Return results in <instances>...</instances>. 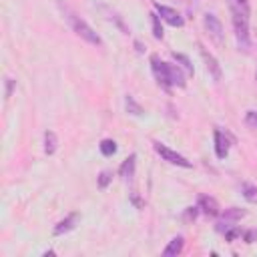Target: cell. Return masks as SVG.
Here are the masks:
<instances>
[{
    "label": "cell",
    "mask_w": 257,
    "mask_h": 257,
    "mask_svg": "<svg viewBox=\"0 0 257 257\" xmlns=\"http://www.w3.org/2000/svg\"><path fill=\"white\" fill-rule=\"evenodd\" d=\"M231 10V20H233V28H235V38H237V46L243 52H249L251 48V36H249V14L233 4H229Z\"/></svg>",
    "instance_id": "cell-1"
},
{
    "label": "cell",
    "mask_w": 257,
    "mask_h": 257,
    "mask_svg": "<svg viewBox=\"0 0 257 257\" xmlns=\"http://www.w3.org/2000/svg\"><path fill=\"white\" fill-rule=\"evenodd\" d=\"M62 12H64V18L68 20L70 28L76 32V36H80L84 42H88V44H92V46H100V44H102V38H100L84 20H80L72 10H68L66 6H62Z\"/></svg>",
    "instance_id": "cell-2"
},
{
    "label": "cell",
    "mask_w": 257,
    "mask_h": 257,
    "mask_svg": "<svg viewBox=\"0 0 257 257\" xmlns=\"http://www.w3.org/2000/svg\"><path fill=\"white\" fill-rule=\"evenodd\" d=\"M245 215H247V213H245L243 209H239V207H229V209H225V213H221V219L217 221L215 229H217L219 233H223V235H225L229 229L237 227L235 223H237V221H241Z\"/></svg>",
    "instance_id": "cell-3"
},
{
    "label": "cell",
    "mask_w": 257,
    "mask_h": 257,
    "mask_svg": "<svg viewBox=\"0 0 257 257\" xmlns=\"http://www.w3.org/2000/svg\"><path fill=\"white\" fill-rule=\"evenodd\" d=\"M151 66H153V74L157 78V82L165 88L171 90V76H169V62H163L159 58V54H151Z\"/></svg>",
    "instance_id": "cell-4"
},
{
    "label": "cell",
    "mask_w": 257,
    "mask_h": 257,
    "mask_svg": "<svg viewBox=\"0 0 257 257\" xmlns=\"http://www.w3.org/2000/svg\"><path fill=\"white\" fill-rule=\"evenodd\" d=\"M153 147H155V151L167 161V163H171V165H177V167H183V169H191L193 167V163L191 161H187L183 155H179L177 151H173V149H169L167 145H163V143H153Z\"/></svg>",
    "instance_id": "cell-5"
},
{
    "label": "cell",
    "mask_w": 257,
    "mask_h": 257,
    "mask_svg": "<svg viewBox=\"0 0 257 257\" xmlns=\"http://www.w3.org/2000/svg\"><path fill=\"white\" fill-rule=\"evenodd\" d=\"M203 24H205V30L211 36V40L217 42V44H223V24H221V20L215 14H209L207 12L203 16Z\"/></svg>",
    "instance_id": "cell-6"
},
{
    "label": "cell",
    "mask_w": 257,
    "mask_h": 257,
    "mask_svg": "<svg viewBox=\"0 0 257 257\" xmlns=\"http://www.w3.org/2000/svg\"><path fill=\"white\" fill-rule=\"evenodd\" d=\"M155 10H157V14L167 22V24H171V26H177V28H181L183 24H185V20H183V16L175 10V8H171V6H165V4H159V2H155Z\"/></svg>",
    "instance_id": "cell-7"
},
{
    "label": "cell",
    "mask_w": 257,
    "mask_h": 257,
    "mask_svg": "<svg viewBox=\"0 0 257 257\" xmlns=\"http://www.w3.org/2000/svg\"><path fill=\"white\" fill-rule=\"evenodd\" d=\"M197 207H199V209L203 211V215H207V217H219V215H221V207H219V203H217L215 197L201 195Z\"/></svg>",
    "instance_id": "cell-8"
},
{
    "label": "cell",
    "mask_w": 257,
    "mask_h": 257,
    "mask_svg": "<svg viewBox=\"0 0 257 257\" xmlns=\"http://www.w3.org/2000/svg\"><path fill=\"white\" fill-rule=\"evenodd\" d=\"M199 50H201V56H203V60H205V66H207L209 74H211L215 80H221V64L217 62V58H215L203 44H199Z\"/></svg>",
    "instance_id": "cell-9"
},
{
    "label": "cell",
    "mask_w": 257,
    "mask_h": 257,
    "mask_svg": "<svg viewBox=\"0 0 257 257\" xmlns=\"http://www.w3.org/2000/svg\"><path fill=\"white\" fill-rule=\"evenodd\" d=\"M215 155L219 157V159H225L227 155H229V139H227V135L223 133V131H215Z\"/></svg>",
    "instance_id": "cell-10"
},
{
    "label": "cell",
    "mask_w": 257,
    "mask_h": 257,
    "mask_svg": "<svg viewBox=\"0 0 257 257\" xmlns=\"http://www.w3.org/2000/svg\"><path fill=\"white\" fill-rule=\"evenodd\" d=\"M76 223H78V213H70L68 217H64L62 221L56 223V227H54V235H64V233L72 231V229L76 227Z\"/></svg>",
    "instance_id": "cell-11"
},
{
    "label": "cell",
    "mask_w": 257,
    "mask_h": 257,
    "mask_svg": "<svg viewBox=\"0 0 257 257\" xmlns=\"http://www.w3.org/2000/svg\"><path fill=\"white\" fill-rule=\"evenodd\" d=\"M183 245H185V239L179 235V237H173L171 241H169V245L165 247V251H163V255H167V257H175V255H179L181 251H183Z\"/></svg>",
    "instance_id": "cell-12"
},
{
    "label": "cell",
    "mask_w": 257,
    "mask_h": 257,
    "mask_svg": "<svg viewBox=\"0 0 257 257\" xmlns=\"http://www.w3.org/2000/svg\"><path fill=\"white\" fill-rule=\"evenodd\" d=\"M135 163H137V155H131L128 159H124L122 165H120V169H118V175L122 179H131L135 175Z\"/></svg>",
    "instance_id": "cell-13"
},
{
    "label": "cell",
    "mask_w": 257,
    "mask_h": 257,
    "mask_svg": "<svg viewBox=\"0 0 257 257\" xmlns=\"http://www.w3.org/2000/svg\"><path fill=\"white\" fill-rule=\"evenodd\" d=\"M56 147H58V137H56V133H54V131H46V133H44V153H46V155H54Z\"/></svg>",
    "instance_id": "cell-14"
},
{
    "label": "cell",
    "mask_w": 257,
    "mask_h": 257,
    "mask_svg": "<svg viewBox=\"0 0 257 257\" xmlns=\"http://www.w3.org/2000/svg\"><path fill=\"white\" fill-rule=\"evenodd\" d=\"M124 106H126V112L128 114H133V116H143L145 114V108L135 100V96H131V94H126V98H124Z\"/></svg>",
    "instance_id": "cell-15"
},
{
    "label": "cell",
    "mask_w": 257,
    "mask_h": 257,
    "mask_svg": "<svg viewBox=\"0 0 257 257\" xmlns=\"http://www.w3.org/2000/svg\"><path fill=\"white\" fill-rule=\"evenodd\" d=\"M169 76H171V84L173 86H185V76H183V72H181V68L179 66H175V64H169Z\"/></svg>",
    "instance_id": "cell-16"
},
{
    "label": "cell",
    "mask_w": 257,
    "mask_h": 257,
    "mask_svg": "<svg viewBox=\"0 0 257 257\" xmlns=\"http://www.w3.org/2000/svg\"><path fill=\"white\" fill-rule=\"evenodd\" d=\"M241 193H243V197H245L249 203H257V187H253V185H249V183H243V185H241Z\"/></svg>",
    "instance_id": "cell-17"
},
{
    "label": "cell",
    "mask_w": 257,
    "mask_h": 257,
    "mask_svg": "<svg viewBox=\"0 0 257 257\" xmlns=\"http://www.w3.org/2000/svg\"><path fill=\"white\" fill-rule=\"evenodd\" d=\"M100 153H102L104 157L114 155V153H116V143H114L112 139H104V141L100 143Z\"/></svg>",
    "instance_id": "cell-18"
},
{
    "label": "cell",
    "mask_w": 257,
    "mask_h": 257,
    "mask_svg": "<svg viewBox=\"0 0 257 257\" xmlns=\"http://www.w3.org/2000/svg\"><path fill=\"white\" fill-rule=\"evenodd\" d=\"M151 20H153V34H155V38H163V26H161V16L157 14V12H153L151 14Z\"/></svg>",
    "instance_id": "cell-19"
},
{
    "label": "cell",
    "mask_w": 257,
    "mask_h": 257,
    "mask_svg": "<svg viewBox=\"0 0 257 257\" xmlns=\"http://www.w3.org/2000/svg\"><path fill=\"white\" fill-rule=\"evenodd\" d=\"M173 58L177 60V62H181L183 64V68L189 72V74H193V64H191V60L185 56V54H179V52H173Z\"/></svg>",
    "instance_id": "cell-20"
},
{
    "label": "cell",
    "mask_w": 257,
    "mask_h": 257,
    "mask_svg": "<svg viewBox=\"0 0 257 257\" xmlns=\"http://www.w3.org/2000/svg\"><path fill=\"white\" fill-rule=\"evenodd\" d=\"M110 181H112V173H110V171H102V173L98 175V187H100V189H106Z\"/></svg>",
    "instance_id": "cell-21"
},
{
    "label": "cell",
    "mask_w": 257,
    "mask_h": 257,
    "mask_svg": "<svg viewBox=\"0 0 257 257\" xmlns=\"http://www.w3.org/2000/svg\"><path fill=\"white\" fill-rule=\"evenodd\" d=\"M245 124H247L249 128L257 131V110H249V112L245 114Z\"/></svg>",
    "instance_id": "cell-22"
},
{
    "label": "cell",
    "mask_w": 257,
    "mask_h": 257,
    "mask_svg": "<svg viewBox=\"0 0 257 257\" xmlns=\"http://www.w3.org/2000/svg\"><path fill=\"white\" fill-rule=\"evenodd\" d=\"M229 4H233V6H237V8H241V10H245V12H251V6H249V0H229Z\"/></svg>",
    "instance_id": "cell-23"
},
{
    "label": "cell",
    "mask_w": 257,
    "mask_h": 257,
    "mask_svg": "<svg viewBox=\"0 0 257 257\" xmlns=\"http://www.w3.org/2000/svg\"><path fill=\"white\" fill-rule=\"evenodd\" d=\"M12 88H14V80H12V78H6V90H4V96H6V98H10Z\"/></svg>",
    "instance_id": "cell-24"
},
{
    "label": "cell",
    "mask_w": 257,
    "mask_h": 257,
    "mask_svg": "<svg viewBox=\"0 0 257 257\" xmlns=\"http://www.w3.org/2000/svg\"><path fill=\"white\" fill-rule=\"evenodd\" d=\"M255 237H257V231H255V229H251V231H247V233H245V241H247V243H253V241H255Z\"/></svg>",
    "instance_id": "cell-25"
},
{
    "label": "cell",
    "mask_w": 257,
    "mask_h": 257,
    "mask_svg": "<svg viewBox=\"0 0 257 257\" xmlns=\"http://www.w3.org/2000/svg\"><path fill=\"white\" fill-rule=\"evenodd\" d=\"M135 46H137V50H139V52H143V50H145V48H143V44H141V42H135Z\"/></svg>",
    "instance_id": "cell-26"
}]
</instances>
